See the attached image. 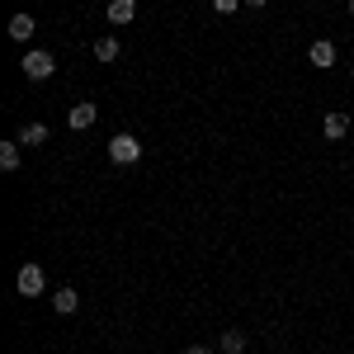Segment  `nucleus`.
Returning <instances> with one entry per match:
<instances>
[{"label": "nucleus", "instance_id": "nucleus-9", "mask_svg": "<svg viewBox=\"0 0 354 354\" xmlns=\"http://www.w3.org/2000/svg\"><path fill=\"white\" fill-rule=\"evenodd\" d=\"M33 15H15V19H10V38H15V43H28V38H33Z\"/></svg>", "mask_w": 354, "mask_h": 354}, {"label": "nucleus", "instance_id": "nucleus-17", "mask_svg": "<svg viewBox=\"0 0 354 354\" xmlns=\"http://www.w3.org/2000/svg\"><path fill=\"white\" fill-rule=\"evenodd\" d=\"M350 15H354V0H350Z\"/></svg>", "mask_w": 354, "mask_h": 354}, {"label": "nucleus", "instance_id": "nucleus-2", "mask_svg": "<svg viewBox=\"0 0 354 354\" xmlns=\"http://www.w3.org/2000/svg\"><path fill=\"white\" fill-rule=\"evenodd\" d=\"M19 66H24V76H28V81H48V76L57 71L53 53H43V48H33V53H24V62H19Z\"/></svg>", "mask_w": 354, "mask_h": 354}, {"label": "nucleus", "instance_id": "nucleus-7", "mask_svg": "<svg viewBox=\"0 0 354 354\" xmlns=\"http://www.w3.org/2000/svg\"><path fill=\"white\" fill-rule=\"evenodd\" d=\"M322 133H326L330 142H340V137L350 133V113H326V123H322Z\"/></svg>", "mask_w": 354, "mask_h": 354}, {"label": "nucleus", "instance_id": "nucleus-18", "mask_svg": "<svg viewBox=\"0 0 354 354\" xmlns=\"http://www.w3.org/2000/svg\"><path fill=\"white\" fill-rule=\"evenodd\" d=\"M350 71H354V66H350Z\"/></svg>", "mask_w": 354, "mask_h": 354}, {"label": "nucleus", "instance_id": "nucleus-3", "mask_svg": "<svg viewBox=\"0 0 354 354\" xmlns=\"http://www.w3.org/2000/svg\"><path fill=\"white\" fill-rule=\"evenodd\" d=\"M15 288H19L24 298H38V293L48 288V274H43V265H33V260H28L24 270H19V279H15Z\"/></svg>", "mask_w": 354, "mask_h": 354}, {"label": "nucleus", "instance_id": "nucleus-11", "mask_svg": "<svg viewBox=\"0 0 354 354\" xmlns=\"http://www.w3.org/2000/svg\"><path fill=\"white\" fill-rule=\"evenodd\" d=\"M0 170H19V142H0Z\"/></svg>", "mask_w": 354, "mask_h": 354}, {"label": "nucleus", "instance_id": "nucleus-13", "mask_svg": "<svg viewBox=\"0 0 354 354\" xmlns=\"http://www.w3.org/2000/svg\"><path fill=\"white\" fill-rule=\"evenodd\" d=\"M245 350V335L241 330H227V335H222V354H241Z\"/></svg>", "mask_w": 354, "mask_h": 354}, {"label": "nucleus", "instance_id": "nucleus-10", "mask_svg": "<svg viewBox=\"0 0 354 354\" xmlns=\"http://www.w3.org/2000/svg\"><path fill=\"white\" fill-rule=\"evenodd\" d=\"M137 5L133 0H109V24H133Z\"/></svg>", "mask_w": 354, "mask_h": 354}, {"label": "nucleus", "instance_id": "nucleus-1", "mask_svg": "<svg viewBox=\"0 0 354 354\" xmlns=\"http://www.w3.org/2000/svg\"><path fill=\"white\" fill-rule=\"evenodd\" d=\"M109 161H113V165H133V161H142V142H137L133 133L109 137Z\"/></svg>", "mask_w": 354, "mask_h": 354}, {"label": "nucleus", "instance_id": "nucleus-12", "mask_svg": "<svg viewBox=\"0 0 354 354\" xmlns=\"http://www.w3.org/2000/svg\"><path fill=\"white\" fill-rule=\"evenodd\" d=\"M118 53H123V48H118V38H109V33L95 43V57H100V62H118Z\"/></svg>", "mask_w": 354, "mask_h": 354}, {"label": "nucleus", "instance_id": "nucleus-4", "mask_svg": "<svg viewBox=\"0 0 354 354\" xmlns=\"http://www.w3.org/2000/svg\"><path fill=\"white\" fill-rule=\"evenodd\" d=\"M95 104H90V100H81V104H71V113H66V123H71V128H76V133H85V128H90V123H95Z\"/></svg>", "mask_w": 354, "mask_h": 354}, {"label": "nucleus", "instance_id": "nucleus-8", "mask_svg": "<svg viewBox=\"0 0 354 354\" xmlns=\"http://www.w3.org/2000/svg\"><path fill=\"white\" fill-rule=\"evenodd\" d=\"M53 307L62 312V317H71V312L81 307V293H76V288H57V293H53Z\"/></svg>", "mask_w": 354, "mask_h": 354}, {"label": "nucleus", "instance_id": "nucleus-5", "mask_svg": "<svg viewBox=\"0 0 354 354\" xmlns=\"http://www.w3.org/2000/svg\"><path fill=\"white\" fill-rule=\"evenodd\" d=\"M307 62H312V66H335V43L317 38V43L307 48Z\"/></svg>", "mask_w": 354, "mask_h": 354}, {"label": "nucleus", "instance_id": "nucleus-14", "mask_svg": "<svg viewBox=\"0 0 354 354\" xmlns=\"http://www.w3.org/2000/svg\"><path fill=\"white\" fill-rule=\"evenodd\" d=\"M236 5H241V0H213V10H218V15H232Z\"/></svg>", "mask_w": 354, "mask_h": 354}, {"label": "nucleus", "instance_id": "nucleus-6", "mask_svg": "<svg viewBox=\"0 0 354 354\" xmlns=\"http://www.w3.org/2000/svg\"><path fill=\"white\" fill-rule=\"evenodd\" d=\"M15 142H19V147H43V142H48V123H24Z\"/></svg>", "mask_w": 354, "mask_h": 354}, {"label": "nucleus", "instance_id": "nucleus-15", "mask_svg": "<svg viewBox=\"0 0 354 354\" xmlns=\"http://www.w3.org/2000/svg\"><path fill=\"white\" fill-rule=\"evenodd\" d=\"M185 354H213V350H203V345H194V350H185Z\"/></svg>", "mask_w": 354, "mask_h": 354}, {"label": "nucleus", "instance_id": "nucleus-16", "mask_svg": "<svg viewBox=\"0 0 354 354\" xmlns=\"http://www.w3.org/2000/svg\"><path fill=\"white\" fill-rule=\"evenodd\" d=\"M245 5H250V10H260V5H265V0H245Z\"/></svg>", "mask_w": 354, "mask_h": 354}]
</instances>
